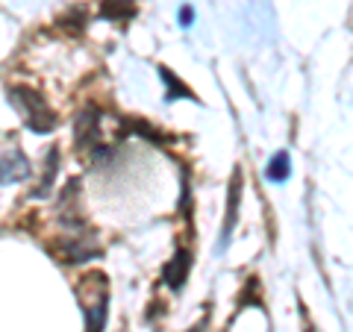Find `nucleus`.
I'll use <instances>...</instances> for the list:
<instances>
[{
	"mask_svg": "<svg viewBox=\"0 0 353 332\" xmlns=\"http://www.w3.org/2000/svg\"><path fill=\"white\" fill-rule=\"evenodd\" d=\"M230 203H227V224L221 229V247H227L230 236H233V227H236V218H239V197H241V171L233 174V183H230Z\"/></svg>",
	"mask_w": 353,
	"mask_h": 332,
	"instance_id": "423d86ee",
	"label": "nucleus"
},
{
	"mask_svg": "<svg viewBox=\"0 0 353 332\" xmlns=\"http://www.w3.org/2000/svg\"><path fill=\"white\" fill-rule=\"evenodd\" d=\"M9 103L15 106V112L27 124V129L39 132V136L57 129V115H53V109L48 106V101H44L36 88H30V85H12V88H9Z\"/></svg>",
	"mask_w": 353,
	"mask_h": 332,
	"instance_id": "f257e3e1",
	"label": "nucleus"
},
{
	"mask_svg": "<svg viewBox=\"0 0 353 332\" xmlns=\"http://www.w3.org/2000/svg\"><path fill=\"white\" fill-rule=\"evenodd\" d=\"M192 21H194V9L192 6H183L180 9V24L183 27H192Z\"/></svg>",
	"mask_w": 353,
	"mask_h": 332,
	"instance_id": "9b49d317",
	"label": "nucleus"
},
{
	"mask_svg": "<svg viewBox=\"0 0 353 332\" xmlns=\"http://www.w3.org/2000/svg\"><path fill=\"white\" fill-rule=\"evenodd\" d=\"M306 332H312V329H306Z\"/></svg>",
	"mask_w": 353,
	"mask_h": 332,
	"instance_id": "f8f14e48",
	"label": "nucleus"
},
{
	"mask_svg": "<svg viewBox=\"0 0 353 332\" xmlns=\"http://www.w3.org/2000/svg\"><path fill=\"white\" fill-rule=\"evenodd\" d=\"M289 174H292L289 153H285V150L274 153V159H268V171H265V176H268L271 183H285V180H289Z\"/></svg>",
	"mask_w": 353,
	"mask_h": 332,
	"instance_id": "0eeeda50",
	"label": "nucleus"
},
{
	"mask_svg": "<svg viewBox=\"0 0 353 332\" xmlns=\"http://www.w3.org/2000/svg\"><path fill=\"white\" fill-rule=\"evenodd\" d=\"M159 74H162V80L168 83V101H176V94H183V97H189V101H197V97L185 88L180 80H174V74L168 71V68H159Z\"/></svg>",
	"mask_w": 353,
	"mask_h": 332,
	"instance_id": "1a4fd4ad",
	"label": "nucleus"
},
{
	"mask_svg": "<svg viewBox=\"0 0 353 332\" xmlns=\"http://www.w3.org/2000/svg\"><path fill=\"white\" fill-rule=\"evenodd\" d=\"M57 159H59V150H50L48 153V165H44V183L39 185V191H32V197H48V191H50V180H53V168H57Z\"/></svg>",
	"mask_w": 353,
	"mask_h": 332,
	"instance_id": "9d476101",
	"label": "nucleus"
},
{
	"mask_svg": "<svg viewBox=\"0 0 353 332\" xmlns=\"http://www.w3.org/2000/svg\"><path fill=\"white\" fill-rule=\"evenodd\" d=\"M106 306H109V291H106V276H103L92 300H83L85 332H103V324H106Z\"/></svg>",
	"mask_w": 353,
	"mask_h": 332,
	"instance_id": "7ed1b4c3",
	"label": "nucleus"
},
{
	"mask_svg": "<svg viewBox=\"0 0 353 332\" xmlns=\"http://www.w3.org/2000/svg\"><path fill=\"white\" fill-rule=\"evenodd\" d=\"M32 174L30 159L21 153L18 147L9 150L6 156H0V185H12V183H24Z\"/></svg>",
	"mask_w": 353,
	"mask_h": 332,
	"instance_id": "20e7f679",
	"label": "nucleus"
},
{
	"mask_svg": "<svg viewBox=\"0 0 353 332\" xmlns=\"http://www.w3.org/2000/svg\"><path fill=\"white\" fill-rule=\"evenodd\" d=\"M101 15H103V18H112V21L130 18V15H132V0H103Z\"/></svg>",
	"mask_w": 353,
	"mask_h": 332,
	"instance_id": "6e6552de",
	"label": "nucleus"
},
{
	"mask_svg": "<svg viewBox=\"0 0 353 332\" xmlns=\"http://www.w3.org/2000/svg\"><path fill=\"white\" fill-rule=\"evenodd\" d=\"M74 136H77V150H94L97 147V138H101V112L88 106L85 112L77 115V127H74Z\"/></svg>",
	"mask_w": 353,
	"mask_h": 332,
	"instance_id": "f03ea898",
	"label": "nucleus"
},
{
	"mask_svg": "<svg viewBox=\"0 0 353 332\" xmlns=\"http://www.w3.org/2000/svg\"><path fill=\"white\" fill-rule=\"evenodd\" d=\"M189 268H192V253L189 250H176V256L165 264V271H162L165 282H168L174 291H180L185 285V276H189Z\"/></svg>",
	"mask_w": 353,
	"mask_h": 332,
	"instance_id": "39448f33",
	"label": "nucleus"
}]
</instances>
